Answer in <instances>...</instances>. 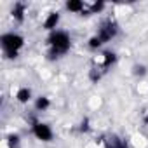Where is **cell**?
Segmentation results:
<instances>
[{
  "label": "cell",
  "instance_id": "cell-1",
  "mask_svg": "<svg viewBox=\"0 0 148 148\" xmlns=\"http://www.w3.org/2000/svg\"><path fill=\"white\" fill-rule=\"evenodd\" d=\"M117 33H119V25H117L113 19H105V21L101 23L98 33L89 38V47H91V49H98V47H101L103 44L110 42L112 38H115Z\"/></svg>",
  "mask_w": 148,
  "mask_h": 148
},
{
  "label": "cell",
  "instance_id": "cell-2",
  "mask_svg": "<svg viewBox=\"0 0 148 148\" xmlns=\"http://www.w3.org/2000/svg\"><path fill=\"white\" fill-rule=\"evenodd\" d=\"M47 44L51 47V51H49L51 58H59L68 52V49L71 45V38L66 32L56 30V32H51V35L47 37Z\"/></svg>",
  "mask_w": 148,
  "mask_h": 148
},
{
  "label": "cell",
  "instance_id": "cell-3",
  "mask_svg": "<svg viewBox=\"0 0 148 148\" xmlns=\"http://www.w3.org/2000/svg\"><path fill=\"white\" fill-rule=\"evenodd\" d=\"M0 44H2V49H4L7 58H16L18 52L25 45V38L19 33L11 32V33H4L2 37H0Z\"/></svg>",
  "mask_w": 148,
  "mask_h": 148
},
{
  "label": "cell",
  "instance_id": "cell-4",
  "mask_svg": "<svg viewBox=\"0 0 148 148\" xmlns=\"http://www.w3.org/2000/svg\"><path fill=\"white\" fill-rule=\"evenodd\" d=\"M32 131H33V136H35L37 139L44 141V143H49V141H52V138H54V132H52L51 125H47L45 122H33Z\"/></svg>",
  "mask_w": 148,
  "mask_h": 148
},
{
  "label": "cell",
  "instance_id": "cell-5",
  "mask_svg": "<svg viewBox=\"0 0 148 148\" xmlns=\"http://www.w3.org/2000/svg\"><path fill=\"white\" fill-rule=\"evenodd\" d=\"M59 23V14L58 12H49L47 18L44 19V28L49 32H56V26Z\"/></svg>",
  "mask_w": 148,
  "mask_h": 148
},
{
  "label": "cell",
  "instance_id": "cell-6",
  "mask_svg": "<svg viewBox=\"0 0 148 148\" xmlns=\"http://www.w3.org/2000/svg\"><path fill=\"white\" fill-rule=\"evenodd\" d=\"M115 59H117V56H115L113 52H105V54H101V58H99V66H101L103 70H106V68H110V66L115 63Z\"/></svg>",
  "mask_w": 148,
  "mask_h": 148
},
{
  "label": "cell",
  "instance_id": "cell-7",
  "mask_svg": "<svg viewBox=\"0 0 148 148\" xmlns=\"http://www.w3.org/2000/svg\"><path fill=\"white\" fill-rule=\"evenodd\" d=\"M66 9H68L70 12L79 14V12H82V11L86 9V4L82 2V0H70V2H66Z\"/></svg>",
  "mask_w": 148,
  "mask_h": 148
},
{
  "label": "cell",
  "instance_id": "cell-8",
  "mask_svg": "<svg viewBox=\"0 0 148 148\" xmlns=\"http://www.w3.org/2000/svg\"><path fill=\"white\" fill-rule=\"evenodd\" d=\"M16 99H18L19 103H28V101L32 99V91H30L28 87H21V89H18V92H16Z\"/></svg>",
  "mask_w": 148,
  "mask_h": 148
},
{
  "label": "cell",
  "instance_id": "cell-9",
  "mask_svg": "<svg viewBox=\"0 0 148 148\" xmlns=\"http://www.w3.org/2000/svg\"><path fill=\"white\" fill-rule=\"evenodd\" d=\"M25 11H26L25 4H16L14 9H12V18L18 19V21H23V18H25Z\"/></svg>",
  "mask_w": 148,
  "mask_h": 148
},
{
  "label": "cell",
  "instance_id": "cell-10",
  "mask_svg": "<svg viewBox=\"0 0 148 148\" xmlns=\"http://www.w3.org/2000/svg\"><path fill=\"white\" fill-rule=\"evenodd\" d=\"M49 106H51V99L45 98V96H40V98L35 101V108H37L38 112H44V110H47Z\"/></svg>",
  "mask_w": 148,
  "mask_h": 148
},
{
  "label": "cell",
  "instance_id": "cell-11",
  "mask_svg": "<svg viewBox=\"0 0 148 148\" xmlns=\"http://www.w3.org/2000/svg\"><path fill=\"white\" fill-rule=\"evenodd\" d=\"M105 148H127V143L122 141V139H119V138H112V139L106 143Z\"/></svg>",
  "mask_w": 148,
  "mask_h": 148
},
{
  "label": "cell",
  "instance_id": "cell-12",
  "mask_svg": "<svg viewBox=\"0 0 148 148\" xmlns=\"http://www.w3.org/2000/svg\"><path fill=\"white\" fill-rule=\"evenodd\" d=\"M18 145H19V136L11 134V136H9V146H11V148H18Z\"/></svg>",
  "mask_w": 148,
  "mask_h": 148
},
{
  "label": "cell",
  "instance_id": "cell-13",
  "mask_svg": "<svg viewBox=\"0 0 148 148\" xmlns=\"http://www.w3.org/2000/svg\"><path fill=\"white\" fill-rule=\"evenodd\" d=\"M103 9H105V4H103V2L91 5V12H92V14H94V12H99V11H103Z\"/></svg>",
  "mask_w": 148,
  "mask_h": 148
}]
</instances>
